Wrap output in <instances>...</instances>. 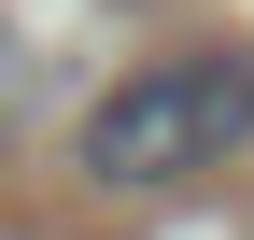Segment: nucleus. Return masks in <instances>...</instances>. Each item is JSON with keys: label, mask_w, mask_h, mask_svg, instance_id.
Instances as JSON below:
<instances>
[{"label": "nucleus", "mask_w": 254, "mask_h": 240, "mask_svg": "<svg viewBox=\"0 0 254 240\" xmlns=\"http://www.w3.org/2000/svg\"><path fill=\"white\" fill-rule=\"evenodd\" d=\"M0 85H14V43H0Z\"/></svg>", "instance_id": "obj_2"}, {"label": "nucleus", "mask_w": 254, "mask_h": 240, "mask_svg": "<svg viewBox=\"0 0 254 240\" xmlns=\"http://www.w3.org/2000/svg\"><path fill=\"white\" fill-rule=\"evenodd\" d=\"M254 141V43H184V57H141L99 113H85V184L99 198H155V184H198Z\"/></svg>", "instance_id": "obj_1"}]
</instances>
